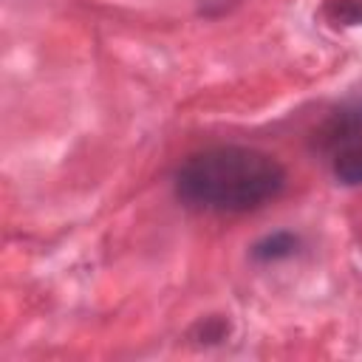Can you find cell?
Masks as SVG:
<instances>
[{"label":"cell","instance_id":"5","mask_svg":"<svg viewBox=\"0 0 362 362\" xmlns=\"http://www.w3.org/2000/svg\"><path fill=\"white\" fill-rule=\"evenodd\" d=\"M195 328H198V339L209 345V342L226 339V334H229V320H223V317H204Z\"/></svg>","mask_w":362,"mask_h":362},{"label":"cell","instance_id":"6","mask_svg":"<svg viewBox=\"0 0 362 362\" xmlns=\"http://www.w3.org/2000/svg\"><path fill=\"white\" fill-rule=\"evenodd\" d=\"M240 0H201V14L204 17H221L226 11H232Z\"/></svg>","mask_w":362,"mask_h":362},{"label":"cell","instance_id":"3","mask_svg":"<svg viewBox=\"0 0 362 362\" xmlns=\"http://www.w3.org/2000/svg\"><path fill=\"white\" fill-rule=\"evenodd\" d=\"M334 178L345 187H359L362 184V141H351L345 144L334 161H331Z\"/></svg>","mask_w":362,"mask_h":362},{"label":"cell","instance_id":"2","mask_svg":"<svg viewBox=\"0 0 362 362\" xmlns=\"http://www.w3.org/2000/svg\"><path fill=\"white\" fill-rule=\"evenodd\" d=\"M300 252V238L294 232H272L266 238H260L255 246H252V260L257 263H277V260H288Z\"/></svg>","mask_w":362,"mask_h":362},{"label":"cell","instance_id":"1","mask_svg":"<svg viewBox=\"0 0 362 362\" xmlns=\"http://www.w3.org/2000/svg\"><path fill=\"white\" fill-rule=\"evenodd\" d=\"M173 187L175 198L189 209L238 215L272 204L286 189V170L257 147L218 144L187 156Z\"/></svg>","mask_w":362,"mask_h":362},{"label":"cell","instance_id":"4","mask_svg":"<svg viewBox=\"0 0 362 362\" xmlns=\"http://www.w3.org/2000/svg\"><path fill=\"white\" fill-rule=\"evenodd\" d=\"M320 14L331 25H362V0H325Z\"/></svg>","mask_w":362,"mask_h":362}]
</instances>
